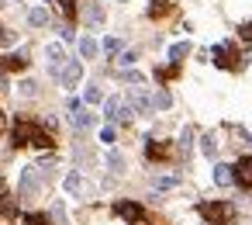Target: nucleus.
<instances>
[{
	"label": "nucleus",
	"instance_id": "30",
	"mask_svg": "<svg viewBox=\"0 0 252 225\" xmlns=\"http://www.w3.org/2000/svg\"><path fill=\"white\" fill-rule=\"evenodd\" d=\"M100 142H114V128H111V125L100 128Z\"/></svg>",
	"mask_w": 252,
	"mask_h": 225
},
{
	"label": "nucleus",
	"instance_id": "8",
	"mask_svg": "<svg viewBox=\"0 0 252 225\" xmlns=\"http://www.w3.org/2000/svg\"><path fill=\"white\" fill-rule=\"evenodd\" d=\"M231 180H235V166H224V163H218V166H214V184H218V187H228Z\"/></svg>",
	"mask_w": 252,
	"mask_h": 225
},
{
	"label": "nucleus",
	"instance_id": "33",
	"mask_svg": "<svg viewBox=\"0 0 252 225\" xmlns=\"http://www.w3.org/2000/svg\"><path fill=\"white\" fill-rule=\"evenodd\" d=\"M238 32H242V38H249V42H252V21H249V25H242Z\"/></svg>",
	"mask_w": 252,
	"mask_h": 225
},
{
	"label": "nucleus",
	"instance_id": "18",
	"mask_svg": "<svg viewBox=\"0 0 252 225\" xmlns=\"http://www.w3.org/2000/svg\"><path fill=\"white\" fill-rule=\"evenodd\" d=\"M187 52H190V42H176V45L169 49V59H173V63H183Z\"/></svg>",
	"mask_w": 252,
	"mask_h": 225
},
{
	"label": "nucleus",
	"instance_id": "31",
	"mask_svg": "<svg viewBox=\"0 0 252 225\" xmlns=\"http://www.w3.org/2000/svg\"><path fill=\"white\" fill-rule=\"evenodd\" d=\"M118 49H121L118 38H107V42H104V52H118Z\"/></svg>",
	"mask_w": 252,
	"mask_h": 225
},
{
	"label": "nucleus",
	"instance_id": "28",
	"mask_svg": "<svg viewBox=\"0 0 252 225\" xmlns=\"http://www.w3.org/2000/svg\"><path fill=\"white\" fill-rule=\"evenodd\" d=\"M83 97H87V104H97V101H100V87H87Z\"/></svg>",
	"mask_w": 252,
	"mask_h": 225
},
{
	"label": "nucleus",
	"instance_id": "23",
	"mask_svg": "<svg viewBox=\"0 0 252 225\" xmlns=\"http://www.w3.org/2000/svg\"><path fill=\"white\" fill-rule=\"evenodd\" d=\"M166 11H169V0H156V4L149 7V14H152V18H159V14H166Z\"/></svg>",
	"mask_w": 252,
	"mask_h": 225
},
{
	"label": "nucleus",
	"instance_id": "14",
	"mask_svg": "<svg viewBox=\"0 0 252 225\" xmlns=\"http://www.w3.org/2000/svg\"><path fill=\"white\" fill-rule=\"evenodd\" d=\"M200 149H204V156H211V159H214V156H218V135H211V132H207V135L200 139Z\"/></svg>",
	"mask_w": 252,
	"mask_h": 225
},
{
	"label": "nucleus",
	"instance_id": "1",
	"mask_svg": "<svg viewBox=\"0 0 252 225\" xmlns=\"http://www.w3.org/2000/svg\"><path fill=\"white\" fill-rule=\"evenodd\" d=\"M200 215H204V222H211V225H228V222L235 218V208H231L228 201H211V204H200Z\"/></svg>",
	"mask_w": 252,
	"mask_h": 225
},
{
	"label": "nucleus",
	"instance_id": "26",
	"mask_svg": "<svg viewBox=\"0 0 252 225\" xmlns=\"http://www.w3.org/2000/svg\"><path fill=\"white\" fill-rule=\"evenodd\" d=\"M176 184H180L176 177H159V180H156V187H159V190H169V187H176Z\"/></svg>",
	"mask_w": 252,
	"mask_h": 225
},
{
	"label": "nucleus",
	"instance_id": "2",
	"mask_svg": "<svg viewBox=\"0 0 252 225\" xmlns=\"http://www.w3.org/2000/svg\"><path fill=\"white\" fill-rule=\"evenodd\" d=\"M38 135H42V128L32 125V121H18L14 125V146H32Z\"/></svg>",
	"mask_w": 252,
	"mask_h": 225
},
{
	"label": "nucleus",
	"instance_id": "11",
	"mask_svg": "<svg viewBox=\"0 0 252 225\" xmlns=\"http://www.w3.org/2000/svg\"><path fill=\"white\" fill-rule=\"evenodd\" d=\"M131 104L145 114V111H152V101H149V94L142 90V87H131Z\"/></svg>",
	"mask_w": 252,
	"mask_h": 225
},
{
	"label": "nucleus",
	"instance_id": "21",
	"mask_svg": "<svg viewBox=\"0 0 252 225\" xmlns=\"http://www.w3.org/2000/svg\"><path fill=\"white\" fill-rule=\"evenodd\" d=\"M169 104H173L169 90H156V97H152V108H169Z\"/></svg>",
	"mask_w": 252,
	"mask_h": 225
},
{
	"label": "nucleus",
	"instance_id": "32",
	"mask_svg": "<svg viewBox=\"0 0 252 225\" xmlns=\"http://www.w3.org/2000/svg\"><path fill=\"white\" fill-rule=\"evenodd\" d=\"M118 63H121V66H131V63H135V52H121V59H118Z\"/></svg>",
	"mask_w": 252,
	"mask_h": 225
},
{
	"label": "nucleus",
	"instance_id": "22",
	"mask_svg": "<svg viewBox=\"0 0 252 225\" xmlns=\"http://www.w3.org/2000/svg\"><path fill=\"white\" fill-rule=\"evenodd\" d=\"M190 146H193V128H183V135H180V152L187 156V152H190Z\"/></svg>",
	"mask_w": 252,
	"mask_h": 225
},
{
	"label": "nucleus",
	"instance_id": "6",
	"mask_svg": "<svg viewBox=\"0 0 252 225\" xmlns=\"http://www.w3.org/2000/svg\"><path fill=\"white\" fill-rule=\"evenodd\" d=\"M235 180H238L242 187H252V156L238 159V166H235Z\"/></svg>",
	"mask_w": 252,
	"mask_h": 225
},
{
	"label": "nucleus",
	"instance_id": "27",
	"mask_svg": "<svg viewBox=\"0 0 252 225\" xmlns=\"http://www.w3.org/2000/svg\"><path fill=\"white\" fill-rule=\"evenodd\" d=\"M21 94H25V97H35V94H38V83L25 80V83H21Z\"/></svg>",
	"mask_w": 252,
	"mask_h": 225
},
{
	"label": "nucleus",
	"instance_id": "10",
	"mask_svg": "<svg viewBox=\"0 0 252 225\" xmlns=\"http://www.w3.org/2000/svg\"><path fill=\"white\" fill-rule=\"evenodd\" d=\"M63 63H66L63 45H49V70H52V73H63Z\"/></svg>",
	"mask_w": 252,
	"mask_h": 225
},
{
	"label": "nucleus",
	"instance_id": "17",
	"mask_svg": "<svg viewBox=\"0 0 252 225\" xmlns=\"http://www.w3.org/2000/svg\"><path fill=\"white\" fill-rule=\"evenodd\" d=\"M28 21H32L35 28H42V25H49V11H45V7H35V11L28 14Z\"/></svg>",
	"mask_w": 252,
	"mask_h": 225
},
{
	"label": "nucleus",
	"instance_id": "24",
	"mask_svg": "<svg viewBox=\"0 0 252 225\" xmlns=\"http://www.w3.org/2000/svg\"><path fill=\"white\" fill-rule=\"evenodd\" d=\"M149 159H159V156H166V146H159V142H149Z\"/></svg>",
	"mask_w": 252,
	"mask_h": 225
},
{
	"label": "nucleus",
	"instance_id": "16",
	"mask_svg": "<svg viewBox=\"0 0 252 225\" xmlns=\"http://www.w3.org/2000/svg\"><path fill=\"white\" fill-rule=\"evenodd\" d=\"M66 190H69V194H83V190H87L83 177H80V173H69V177H66Z\"/></svg>",
	"mask_w": 252,
	"mask_h": 225
},
{
	"label": "nucleus",
	"instance_id": "20",
	"mask_svg": "<svg viewBox=\"0 0 252 225\" xmlns=\"http://www.w3.org/2000/svg\"><path fill=\"white\" fill-rule=\"evenodd\" d=\"M80 52H83L87 59H94V56H97V42H94V38H80Z\"/></svg>",
	"mask_w": 252,
	"mask_h": 225
},
{
	"label": "nucleus",
	"instance_id": "15",
	"mask_svg": "<svg viewBox=\"0 0 252 225\" xmlns=\"http://www.w3.org/2000/svg\"><path fill=\"white\" fill-rule=\"evenodd\" d=\"M107 166H111L114 177H121V173H125V156H121V152H107Z\"/></svg>",
	"mask_w": 252,
	"mask_h": 225
},
{
	"label": "nucleus",
	"instance_id": "13",
	"mask_svg": "<svg viewBox=\"0 0 252 225\" xmlns=\"http://www.w3.org/2000/svg\"><path fill=\"white\" fill-rule=\"evenodd\" d=\"M211 56H214V63H218V66H231V49H228V45H214V52H211Z\"/></svg>",
	"mask_w": 252,
	"mask_h": 225
},
{
	"label": "nucleus",
	"instance_id": "12",
	"mask_svg": "<svg viewBox=\"0 0 252 225\" xmlns=\"http://www.w3.org/2000/svg\"><path fill=\"white\" fill-rule=\"evenodd\" d=\"M69 118H73V128H80V132L94 125V114H90V111H83V108H80V111H73Z\"/></svg>",
	"mask_w": 252,
	"mask_h": 225
},
{
	"label": "nucleus",
	"instance_id": "34",
	"mask_svg": "<svg viewBox=\"0 0 252 225\" xmlns=\"http://www.w3.org/2000/svg\"><path fill=\"white\" fill-rule=\"evenodd\" d=\"M4 125H7V121H4V118H0V128H4Z\"/></svg>",
	"mask_w": 252,
	"mask_h": 225
},
{
	"label": "nucleus",
	"instance_id": "4",
	"mask_svg": "<svg viewBox=\"0 0 252 225\" xmlns=\"http://www.w3.org/2000/svg\"><path fill=\"white\" fill-rule=\"evenodd\" d=\"M104 114H107L111 121H128V118H131V108H128L121 97H111V101L104 104Z\"/></svg>",
	"mask_w": 252,
	"mask_h": 225
},
{
	"label": "nucleus",
	"instance_id": "25",
	"mask_svg": "<svg viewBox=\"0 0 252 225\" xmlns=\"http://www.w3.org/2000/svg\"><path fill=\"white\" fill-rule=\"evenodd\" d=\"M21 225H49V218H45V215H25Z\"/></svg>",
	"mask_w": 252,
	"mask_h": 225
},
{
	"label": "nucleus",
	"instance_id": "19",
	"mask_svg": "<svg viewBox=\"0 0 252 225\" xmlns=\"http://www.w3.org/2000/svg\"><path fill=\"white\" fill-rule=\"evenodd\" d=\"M25 66H28V59H25L21 52H14V56L4 59V70H25Z\"/></svg>",
	"mask_w": 252,
	"mask_h": 225
},
{
	"label": "nucleus",
	"instance_id": "3",
	"mask_svg": "<svg viewBox=\"0 0 252 225\" xmlns=\"http://www.w3.org/2000/svg\"><path fill=\"white\" fill-rule=\"evenodd\" d=\"M38 173H42L38 166H25V170H21V197H25V201L38 194Z\"/></svg>",
	"mask_w": 252,
	"mask_h": 225
},
{
	"label": "nucleus",
	"instance_id": "9",
	"mask_svg": "<svg viewBox=\"0 0 252 225\" xmlns=\"http://www.w3.org/2000/svg\"><path fill=\"white\" fill-rule=\"evenodd\" d=\"M83 21L87 25H100L104 21V7L100 4H83Z\"/></svg>",
	"mask_w": 252,
	"mask_h": 225
},
{
	"label": "nucleus",
	"instance_id": "29",
	"mask_svg": "<svg viewBox=\"0 0 252 225\" xmlns=\"http://www.w3.org/2000/svg\"><path fill=\"white\" fill-rule=\"evenodd\" d=\"M56 4H59L63 14H73V11H76V0H56Z\"/></svg>",
	"mask_w": 252,
	"mask_h": 225
},
{
	"label": "nucleus",
	"instance_id": "7",
	"mask_svg": "<svg viewBox=\"0 0 252 225\" xmlns=\"http://www.w3.org/2000/svg\"><path fill=\"white\" fill-rule=\"evenodd\" d=\"M114 211H118L121 218H128V222H138V218H142V208H138V204H131V201H118V204H114Z\"/></svg>",
	"mask_w": 252,
	"mask_h": 225
},
{
	"label": "nucleus",
	"instance_id": "5",
	"mask_svg": "<svg viewBox=\"0 0 252 225\" xmlns=\"http://www.w3.org/2000/svg\"><path fill=\"white\" fill-rule=\"evenodd\" d=\"M59 80H63V87H76V83L83 80V66H80V63H66L63 73H59Z\"/></svg>",
	"mask_w": 252,
	"mask_h": 225
}]
</instances>
